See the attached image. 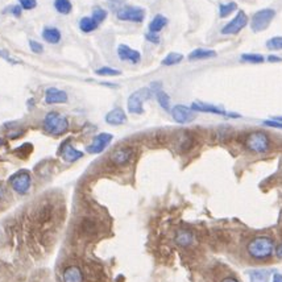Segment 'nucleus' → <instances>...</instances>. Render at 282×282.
Returning a JSON list of instances; mask_svg holds the SVG:
<instances>
[{"mask_svg":"<svg viewBox=\"0 0 282 282\" xmlns=\"http://www.w3.org/2000/svg\"><path fill=\"white\" fill-rule=\"evenodd\" d=\"M275 242L269 236H256L248 243L247 251L253 260L264 261L271 259L275 253Z\"/></svg>","mask_w":282,"mask_h":282,"instance_id":"f257e3e1","label":"nucleus"},{"mask_svg":"<svg viewBox=\"0 0 282 282\" xmlns=\"http://www.w3.org/2000/svg\"><path fill=\"white\" fill-rule=\"evenodd\" d=\"M44 129L53 136L63 135L69 129V121L58 112H49L44 119Z\"/></svg>","mask_w":282,"mask_h":282,"instance_id":"f03ea898","label":"nucleus"},{"mask_svg":"<svg viewBox=\"0 0 282 282\" xmlns=\"http://www.w3.org/2000/svg\"><path fill=\"white\" fill-rule=\"evenodd\" d=\"M246 145L248 150L253 153H267L271 148V139L263 131H255L249 133L246 140Z\"/></svg>","mask_w":282,"mask_h":282,"instance_id":"7ed1b4c3","label":"nucleus"},{"mask_svg":"<svg viewBox=\"0 0 282 282\" xmlns=\"http://www.w3.org/2000/svg\"><path fill=\"white\" fill-rule=\"evenodd\" d=\"M152 95V90L149 88L144 87V88H140L137 91L132 92L131 96L128 98V103H127V106H128V111L131 114H135V115H141L144 112V102L148 100Z\"/></svg>","mask_w":282,"mask_h":282,"instance_id":"20e7f679","label":"nucleus"},{"mask_svg":"<svg viewBox=\"0 0 282 282\" xmlns=\"http://www.w3.org/2000/svg\"><path fill=\"white\" fill-rule=\"evenodd\" d=\"M276 11L272 9V8H265V9H261V11L256 12L255 15L252 16V20H251V28H252L253 32H263L269 26V24L272 22V20L275 18Z\"/></svg>","mask_w":282,"mask_h":282,"instance_id":"39448f33","label":"nucleus"},{"mask_svg":"<svg viewBox=\"0 0 282 282\" xmlns=\"http://www.w3.org/2000/svg\"><path fill=\"white\" fill-rule=\"evenodd\" d=\"M11 187L17 193V194H25L30 187V176L26 170H20L15 173L13 176L9 177L8 180Z\"/></svg>","mask_w":282,"mask_h":282,"instance_id":"423d86ee","label":"nucleus"},{"mask_svg":"<svg viewBox=\"0 0 282 282\" xmlns=\"http://www.w3.org/2000/svg\"><path fill=\"white\" fill-rule=\"evenodd\" d=\"M117 18L123 21H132V22H143L145 18V9L135 5H127V7L120 8L117 11Z\"/></svg>","mask_w":282,"mask_h":282,"instance_id":"0eeeda50","label":"nucleus"},{"mask_svg":"<svg viewBox=\"0 0 282 282\" xmlns=\"http://www.w3.org/2000/svg\"><path fill=\"white\" fill-rule=\"evenodd\" d=\"M248 24V16L244 11H239L238 15L228 22L227 25L223 26L222 34H238L242 29H244Z\"/></svg>","mask_w":282,"mask_h":282,"instance_id":"6e6552de","label":"nucleus"},{"mask_svg":"<svg viewBox=\"0 0 282 282\" xmlns=\"http://www.w3.org/2000/svg\"><path fill=\"white\" fill-rule=\"evenodd\" d=\"M112 139H114V136L111 135V133H99V135H96L95 137H94L92 143L86 148V150L91 154L102 153L103 150L110 145Z\"/></svg>","mask_w":282,"mask_h":282,"instance_id":"1a4fd4ad","label":"nucleus"},{"mask_svg":"<svg viewBox=\"0 0 282 282\" xmlns=\"http://www.w3.org/2000/svg\"><path fill=\"white\" fill-rule=\"evenodd\" d=\"M172 116L174 121L180 124H187L195 119V111H193L190 107L177 104L172 108Z\"/></svg>","mask_w":282,"mask_h":282,"instance_id":"9d476101","label":"nucleus"},{"mask_svg":"<svg viewBox=\"0 0 282 282\" xmlns=\"http://www.w3.org/2000/svg\"><path fill=\"white\" fill-rule=\"evenodd\" d=\"M117 55L121 61H128L132 63H139L141 59V54L140 51L135 50V49L129 48L128 45L120 44L117 46Z\"/></svg>","mask_w":282,"mask_h":282,"instance_id":"9b49d317","label":"nucleus"},{"mask_svg":"<svg viewBox=\"0 0 282 282\" xmlns=\"http://www.w3.org/2000/svg\"><path fill=\"white\" fill-rule=\"evenodd\" d=\"M59 154H61V157L66 162H75L78 161L79 158L83 157V153H82L81 150L75 149V148L70 144L69 140L65 141V144H62L61 150H59Z\"/></svg>","mask_w":282,"mask_h":282,"instance_id":"f8f14e48","label":"nucleus"},{"mask_svg":"<svg viewBox=\"0 0 282 282\" xmlns=\"http://www.w3.org/2000/svg\"><path fill=\"white\" fill-rule=\"evenodd\" d=\"M133 156V150L131 148H119L116 149L115 152H112L111 154V162L115 164V165H125V164H128L131 161V158Z\"/></svg>","mask_w":282,"mask_h":282,"instance_id":"ddd939ff","label":"nucleus"},{"mask_svg":"<svg viewBox=\"0 0 282 282\" xmlns=\"http://www.w3.org/2000/svg\"><path fill=\"white\" fill-rule=\"evenodd\" d=\"M45 102L48 104H58V103L67 102V94L62 90L55 87H50L45 91Z\"/></svg>","mask_w":282,"mask_h":282,"instance_id":"4468645a","label":"nucleus"},{"mask_svg":"<svg viewBox=\"0 0 282 282\" xmlns=\"http://www.w3.org/2000/svg\"><path fill=\"white\" fill-rule=\"evenodd\" d=\"M191 110L195 111V112H207V114H215V115H222V116H226L227 112L219 107L214 106V104H209V103H202V102H194L190 107Z\"/></svg>","mask_w":282,"mask_h":282,"instance_id":"2eb2a0df","label":"nucleus"},{"mask_svg":"<svg viewBox=\"0 0 282 282\" xmlns=\"http://www.w3.org/2000/svg\"><path fill=\"white\" fill-rule=\"evenodd\" d=\"M106 123L110 125H121L124 124L125 121H127V115H125L124 110L123 108H114V110H111L108 114L106 115Z\"/></svg>","mask_w":282,"mask_h":282,"instance_id":"dca6fc26","label":"nucleus"},{"mask_svg":"<svg viewBox=\"0 0 282 282\" xmlns=\"http://www.w3.org/2000/svg\"><path fill=\"white\" fill-rule=\"evenodd\" d=\"M152 88H153L156 98L158 100V104L164 108L165 111H170V98L165 91L161 90V84L160 83H152Z\"/></svg>","mask_w":282,"mask_h":282,"instance_id":"f3484780","label":"nucleus"},{"mask_svg":"<svg viewBox=\"0 0 282 282\" xmlns=\"http://www.w3.org/2000/svg\"><path fill=\"white\" fill-rule=\"evenodd\" d=\"M63 282H83V275L78 267H69L63 271Z\"/></svg>","mask_w":282,"mask_h":282,"instance_id":"a211bd4d","label":"nucleus"},{"mask_svg":"<svg viewBox=\"0 0 282 282\" xmlns=\"http://www.w3.org/2000/svg\"><path fill=\"white\" fill-rule=\"evenodd\" d=\"M42 38L49 44H58L61 41V32L54 26H45L42 30Z\"/></svg>","mask_w":282,"mask_h":282,"instance_id":"6ab92c4d","label":"nucleus"},{"mask_svg":"<svg viewBox=\"0 0 282 282\" xmlns=\"http://www.w3.org/2000/svg\"><path fill=\"white\" fill-rule=\"evenodd\" d=\"M216 57L215 50H210V49H195L189 54V59L194 61V59H207V58H214Z\"/></svg>","mask_w":282,"mask_h":282,"instance_id":"aec40b11","label":"nucleus"},{"mask_svg":"<svg viewBox=\"0 0 282 282\" xmlns=\"http://www.w3.org/2000/svg\"><path fill=\"white\" fill-rule=\"evenodd\" d=\"M176 243L180 247H189L193 243V234L187 230H180L176 235Z\"/></svg>","mask_w":282,"mask_h":282,"instance_id":"412c9836","label":"nucleus"},{"mask_svg":"<svg viewBox=\"0 0 282 282\" xmlns=\"http://www.w3.org/2000/svg\"><path fill=\"white\" fill-rule=\"evenodd\" d=\"M166 24H168V18H166L165 16L156 15L149 24V32H152V33H158Z\"/></svg>","mask_w":282,"mask_h":282,"instance_id":"4be33fe9","label":"nucleus"},{"mask_svg":"<svg viewBox=\"0 0 282 282\" xmlns=\"http://www.w3.org/2000/svg\"><path fill=\"white\" fill-rule=\"evenodd\" d=\"M98 25H99V24H98L94 18L88 17V16L82 17L81 20H79V29H81L82 32H84V33H90L92 30H95L96 28H98Z\"/></svg>","mask_w":282,"mask_h":282,"instance_id":"5701e85b","label":"nucleus"},{"mask_svg":"<svg viewBox=\"0 0 282 282\" xmlns=\"http://www.w3.org/2000/svg\"><path fill=\"white\" fill-rule=\"evenodd\" d=\"M54 8L61 15H69L73 9V4L70 0H54Z\"/></svg>","mask_w":282,"mask_h":282,"instance_id":"b1692460","label":"nucleus"},{"mask_svg":"<svg viewBox=\"0 0 282 282\" xmlns=\"http://www.w3.org/2000/svg\"><path fill=\"white\" fill-rule=\"evenodd\" d=\"M269 272L268 271H252L249 272V279L251 282H269Z\"/></svg>","mask_w":282,"mask_h":282,"instance_id":"393cba45","label":"nucleus"},{"mask_svg":"<svg viewBox=\"0 0 282 282\" xmlns=\"http://www.w3.org/2000/svg\"><path fill=\"white\" fill-rule=\"evenodd\" d=\"M183 59V55L181 53H169L166 55L165 58L162 59V65H165V66H173V65H177V63H180L181 61Z\"/></svg>","mask_w":282,"mask_h":282,"instance_id":"a878e982","label":"nucleus"},{"mask_svg":"<svg viewBox=\"0 0 282 282\" xmlns=\"http://www.w3.org/2000/svg\"><path fill=\"white\" fill-rule=\"evenodd\" d=\"M236 9H238V4L234 3V1H231V3H227V4H220L219 16L222 18L227 17V16L231 15L232 12H235Z\"/></svg>","mask_w":282,"mask_h":282,"instance_id":"bb28decb","label":"nucleus"},{"mask_svg":"<svg viewBox=\"0 0 282 282\" xmlns=\"http://www.w3.org/2000/svg\"><path fill=\"white\" fill-rule=\"evenodd\" d=\"M95 74H98V75H100V77H116V75H120L121 73L116 69L104 66V67H100V69H96Z\"/></svg>","mask_w":282,"mask_h":282,"instance_id":"cd10ccee","label":"nucleus"},{"mask_svg":"<svg viewBox=\"0 0 282 282\" xmlns=\"http://www.w3.org/2000/svg\"><path fill=\"white\" fill-rule=\"evenodd\" d=\"M91 17L94 18L98 24H100V22H103L107 18V11L100 7H95L94 9H92Z\"/></svg>","mask_w":282,"mask_h":282,"instance_id":"c85d7f7f","label":"nucleus"},{"mask_svg":"<svg viewBox=\"0 0 282 282\" xmlns=\"http://www.w3.org/2000/svg\"><path fill=\"white\" fill-rule=\"evenodd\" d=\"M242 61H246L249 63H263L264 62V57L261 54H253V53H248V54L242 55Z\"/></svg>","mask_w":282,"mask_h":282,"instance_id":"c756f323","label":"nucleus"},{"mask_svg":"<svg viewBox=\"0 0 282 282\" xmlns=\"http://www.w3.org/2000/svg\"><path fill=\"white\" fill-rule=\"evenodd\" d=\"M267 48L271 50H280L282 49V37H273L271 40H268Z\"/></svg>","mask_w":282,"mask_h":282,"instance_id":"7c9ffc66","label":"nucleus"},{"mask_svg":"<svg viewBox=\"0 0 282 282\" xmlns=\"http://www.w3.org/2000/svg\"><path fill=\"white\" fill-rule=\"evenodd\" d=\"M18 4L22 9L25 11H29V9H33L37 5V0H18Z\"/></svg>","mask_w":282,"mask_h":282,"instance_id":"2f4dec72","label":"nucleus"},{"mask_svg":"<svg viewBox=\"0 0 282 282\" xmlns=\"http://www.w3.org/2000/svg\"><path fill=\"white\" fill-rule=\"evenodd\" d=\"M29 48H30V50L33 51V53H36V54H40V53L44 51V46H42L40 42H37V41H34V40L29 41Z\"/></svg>","mask_w":282,"mask_h":282,"instance_id":"473e14b6","label":"nucleus"},{"mask_svg":"<svg viewBox=\"0 0 282 282\" xmlns=\"http://www.w3.org/2000/svg\"><path fill=\"white\" fill-rule=\"evenodd\" d=\"M264 125H267V127H272V128L282 129V121L279 120H265Z\"/></svg>","mask_w":282,"mask_h":282,"instance_id":"72a5a7b5","label":"nucleus"},{"mask_svg":"<svg viewBox=\"0 0 282 282\" xmlns=\"http://www.w3.org/2000/svg\"><path fill=\"white\" fill-rule=\"evenodd\" d=\"M145 38H147L148 41H150V42H153V44H158V42H160V37H158L157 33L149 32V33L145 34Z\"/></svg>","mask_w":282,"mask_h":282,"instance_id":"f704fd0d","label":"nucleus"},{"mask_svg":"<svg viewBox=\"0 0 282 282\" xmlns=\"http://www.w3.org/2000/svg\"><path fill=\"white\" fill-rule=\"evenodd\" d=\"M8 9H9V12H11L13 16H16V17H18V16L21 15L22 8L20 7V4H18V5H11V7L8 8Z\"/></svg>","mask_w":282,"mask_h":282,"instance_id":"c9c22d12","label":"nucleus"},{"mask_svg":"<svg viewBox=\"0 0 282 282\" xmlns=\"http://www.w3.org/2000/svg\"><path fill=\"white\" fill-rule=\"evenodd\" d=\"M0 55H1V57H4V58L7 59L8 62H11V63H17L15 61V59H12L11 57H9V55L7 54V51H4V50H0Z\"/></svg>","mask_w":282,"mask_h":282,"instance_id":"e433bc0d","label":"nucleus"},{"mask_svg":"<svg viewBox=\"0 0 282 282\" xmlns=\"http://www.w3.org/2000/svg\"><path fill=\"white\" fill-rule=\"evenodd\" d=\"M275 251H276V255H277V257H279V259H282V243L275 249Z\"/></svg>","mask_w":282,"mask_h":282,"instance_id":"4c0bfd02","label":"nucleus"},{"mask_svg":"<svg viewBox=\"0 0 282 282\" xmlns=\"http://www.w3.org/2000/svg\"><path fill=\"white\" fill-rule=\"evenodd\" d=\"M268 61H271V62H280L281 58H280V57H276V55H269V57H268Z\"/></svg>","mask_w":282,"mask_h":282,"instance_id":"58836bf2","label":"nucleus"},{"mask_svg":"<svg viewBox=\"0 0 282 282\" xmlns=\"http://www.w3.org/2000/svg\"><path fill=\"white\" fill-rule=\"evenodd\" d=\"M273 282H282V275L276 273V275L273 276Z\"/></svg>","mask_w":282,"mask_h":282,"instance_id":"ea45409f","label":"nucleus"},{"mask_svg":"<svg viewBox=\"0 0 282 282\" xmlns=\"http://www.w3.org/2000/svg\"><path fill=\"white\" fill-rule=\"evenodd\" d=\"M220 282H239V281L236 279H234V277H227V279L222 280Z\"/></svg>","mask_w":282,"mask_h":282,"instance_id":"a19ab883","label":"nucleus"},{"mask_svg":"<svg viewBox=\"0 0 282 282\" xmlns=\"http://www.w3.org/2000/svg\"><path fill=\"white\" fill-rule=\"evenodd\" d=\"M4 194H5V191H4V187L1 186V185H0V199L3 198Z\"/></svg>","mask_w":282,"mask_h":282,"instance_id":"79ce46f5","label":"nucleus"},{"mask_svg":"<svg viewBox=\"0 0 282 282\" xmlns=\"http://www.w3.org/2000/svg\"><path fill=\"white\" fill-rule=\"evenodd\" d=\"M275 120H279V121H282V116H276Z\"/></svg>","mask_w":282,"mask_h":282,"instance_id":"37998d69","label":"nucleus"},{"mask_svg":"<svg viewBox=\"0 0 282 282\" xmlns=\"http://www.w3.org/2000/svg\"><path fill=\"white\" fill-rule=\"evenodd\" d=\"M1 144H3V140L0 139V147H1Z\"/></svg>","mask_w":282,"mask_h":282,"instance_id":"c03bdc74","label":"nucleus"}]
</instances>
